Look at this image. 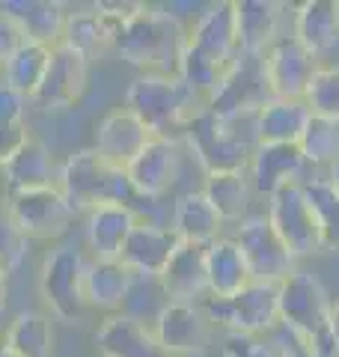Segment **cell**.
I'll return each instance as SVG.
<instances>
[{
	"label": "cell",
	"instance_id": "39",
	"mask_svg": "<svg viewBox=\"0 0 339 357\" xmlns=\"http://www.w3.org/2000/svg\"><path fill=\"white\" fill-rule=\"evenodd\" d=\"M223 357H280V349L268 337H250V333H226Z\"/></svg>",
	"mask_w": 339,
	"mask_h": 357
},
{
	"label": "cell",
	"instance_id": "10",
	"mask_svg": "<svg viewBox=\"0 0 339 357\" xmlns=\"http://www.w3.org/2000/svg\"><path fill=\"white\" fill-rule=\"evenodd\" d=\"M265 218L271 220V227L277 229V236L282 238V244H286L295 259L324 250L319 220H315L307 197H303L301 182H292L286 188H280L277 194H271Z\"/></svg>",
	"mask_w": 339,
	"mask_h": 357
},
{
	"label": "cell",
	"instance_id": "9",
	"mask_svg": "<svg viewBox=\"0 0 339 357\" xmlns=\"http://www.w3.org/2000/svg\"><path fill=\"white\" fill-rule=\"evenodd\" d=\"M86 259L81 250L75 248H56L45 256L42 274H39V289L45 304L51 312L63 321H75L84 316L86 310Z\"/></svg>",
	"mask_w": 339,
	"mask_h": 357
},
{
	"label": "cell",
	"instance_id": "42",
	"mask_svg": "<svg viewBox=\"0 0 339 357\" xmlns=\"http://www.w3.org/2000/svg\"><path fill=\"white\" fill-rule=\"evenodd\" d=\"M21 42H24V39H21V33L9 24L6 18H0V75H3V66L9 60V54H13Z\"/></svg>",
	"mask_w": 339,
	"mask_h": 357
},
{
	"label": "cell",
	"instance_id": "32",
	"mask_svg": "<svg viewBox=\"0 0 339 357\" xmlns=\"http://www.w3.org/2000/svg\"><path fill=\"white\" fill-rule=\"evenodd\" d=\"M51 51L48 45L42 42H21L18 48L9 54V60L3 66V75H0V81L9 84L13 89H18L21 96L33 98V93L39 89L45 72H48V63H51Z\"/></svg>",
	"mask_w": 339,
	"mask_h": 357
},
{
	"label": "cell",
	"instance_id": "17",
	"mask_svg": "<svg viewBox=\"0 0 339 357\" xmlns=\"http://www.w3.org/2000/svg\"><path fill=\"white\" fill-rule=\"evenodd\" d=\"M0 18H6L21 33V39L42 42L54 48V45L63 42L69 6L56 3V0H3L0 3Z\"/></svg>",
	"mask_w": 339,
	"mask_h": 357
},
{
	"label": "cell",
	"instance_id": "20",
	"mask_svg": "<svg viewBox=\"0 0 339 357\" xmlns=\"http://www.w3.org/2000/svg\"><path fill=\"white\" fill-rule=\"evenodd\" d=\"M126 173L140 197L158 199L161 194H167L179 176V140L152 137L137 158L126 167Z\"/></svg>",
	"mask_w": 339,
	"mask_h": 357
},
{
	"label": "cell",
	"instance_id": "40",
	"mask_svg": "<svg viewBox=\"0 0 339 357\" xmlns=\"http://www.w3.org/2000/svg\"><path fill=\"white\" fill-rule=\"evenodd\" d=\"M30 107V98L18 89L0 81V126H24V114Z\"/></svg>",
	"mask_w": 339,
	"mask_h": 357
},
{
	"label": "cell",
	"instance_id": "44",
	"mask_svg": "<svg viewBox=\"0 0 339 357\" xmlns=\"http://www.w3.org/2000/svg\"><path fill=\"white\" fill-rule=\"evenodd\" d=\"M6 304H9V283H6V274L0 271V316H3Z\"/></svg>",
	"mask_w": 339,
	"mask_h": 357
},
{
	"label": "cell",
	"instance_id": "18",
	"mask_svg": "<svg viewBox=\"0 0 339 357\" xmlns=\"http://www.w3.org/2000/svg\"><path fill=\"white\" fill-rule=\"evenodd\" d=\"M93 342L101 357H167L152 328L128 312L105 316L93 333Z\"/></svg>",
	"mask_w": 339,
	"mask_h": 357
},
{
	"label": "cell",
	"instance_id": "7",
	"mask_svg": "<svg viewBox=\"0 0 339 357\" xmlns=\"http://www.w3.org/2000/svg\"><path fill=\"white\" fill-rule=\"evenodd\" d=\"M322 66L292 33H280L262 54V77L268 98H289V102H307L310 84Z\"/></svg>",
	"mask_w": 339,
	"mask_h": 357
},
{
	"label": "cell",
	"instance_id": "41",
	"mask_svg": "<svg viewBox=\"0 0 339 357\" xmlns=\"http://www.w3.org/2000/svg\"><path fill=\"white\" fill-rule=\"evenodd\" d=\"M27 134H30L27 126H0V167L21 146V140H24Z\"/></svg>",
	"mask_w": 339,
	"mask_h": 357
},
{
	"label": "cell",
	"instance_id": "28",
	"mask_svg": "<svg viewBox=\"0 0 339 357\" xmlns=\"http://www.w3.org/2000/svg\"><path fill=\"white\" fill-rule=\"evenodd\" d=\"M137 220L140 218L126 206H98L86 211V244L96 259H119Z\"/></svg>",
	"mask_w": 339,
	"mask_h": 357
},
{
	"label": "cell",
	"instance_id": "26",
	"mask_svg": "<svg viewBox=\"0 0 339 357\" xmlns=\"http://www.w3.org/2000/svg\"><path fill=\"white\" fill-rule=\"evenodd\" d=\"M134 280H137V274H134L128 265H122L119 259L86 262V280H84L86 307L105 310L107 316L122 312V307H126V301L131 295Z\"/></svg>",
	"mask_w": 339,
	"mask_h": 357
},
{
	"label": "cell",
	"instance_id": "8",
	"mask_svg": "<svg viewBox=\"0 0 339 357\" xmlns=\"http://www.w3.org/2000/svg\"><path fill=\"white\" fill-rule=\"evenodd\" d=\"M235 244H239V250L247 262L250 280L256 283L280 286L298 268V259L289 253V248L282 244V238L277 236V229L271 227V220L265 215H247L239 223Z\"/></svg>",
	"mask_w": 339,
	"mask_h": 357
},
{
	"label": "cell",
	"instance_id": "24",
	"mask_svg": "<svg viewBox=\"0 0 339 357\" xmlns=\"http://www.w3.org/2000/svg\"><path fill=\"white\" fill-rule=\"evenodd\" d=\"M235 39L239 54L262 57L271 42L280 36V3L274 0H235Z\"/></svg>",
	"mask_w": 339,
	"mask_h": 357
},
{
	"label": "cell",
	"instance_id": "11",
	"mask_svg": "<svg viewBox=\"0 0 339 357\" xmlns=\"http://www.w3.org/2000/svg\"><path fill=\"white\" fill-rule=\"evenodd\" d=\"M6 206L13 211L15 223L21 232L33 241V238H60L69 232L75 223L77 211L69 206V199L63 197L60 188H36V191H15L6 194Z\"/></svg>",
	"mask_w": 339,
	"mask_h": 357
},
{
	"label": "cell",
	"instance_id": "12",
	"mask_svg": "<svg viewBox=\"0 0 339 357\" xmlns=\"http://www.w3.org/2000/svg\"><path fill=\"white\" fill-rule=\"evenodd\" d=\"M152 333L167 357H202L211 349V321L199 304H170L152 321Z\"/></svg>",
	"mask_w": 339,
	"mask_h": 357
},
{
	"label": "cell",
	"instance_id": "29",
	"mask_svg": "<svg viewBox=\"0 0 339 357\" xmlns=\"http://www.w3.org/2000/svg\"><path fill=\"white\" fill-rule=\"evenodd\" d=\"M312 110L307 102L268 98L256 110V143H301Z\"/></svg>",
	"mask_w": 339,
	"mask_h": 357
},
{
	"label": "cell",
	"instance_id": "3",
	"mask_svg": "<svg viewBox=\"0 0 339 357\" xmlns=\"http://www.w3.org/2000/svg\"><path fill=\"white\" fill-rule=\"evenodd\" d=\"M280 295V325L301 340L315 357H339V345L331 333L333 301L324 283L312 271L295 268L277 286Z\"/></svg>",
	"mask_w": 339,
	"mask_h": 357
},
{
	"label": "cell",
	"instance_id": "15",
	"mask_svg": "<svg viewBox=\"0 0 339 357\" xmlns=\"http://www.w3.org/2000/svg\"><path fill=\"white\" fill-rule=\"evenodd\" d=\"M188 45L202 57L218 63L220 69H232L239 60V39H235V9L229 0L206 6L188 30Z\"/></svg>",
	"mask_w": 339,
	"mask_h": 357
},
{
	"label": "cell",
	"instance_id": "35",
	"mask_svg": "<svg viewBox=\"0 0 339 357\" xmlns=\"http://www.w3.org/2000/svg\"><path fill=\"white\" fill-rule=\"evenodd\" d=\"M298 146L307 167H331L339 158V119L312 114Z\"/></svg>",
	"mask_w": 339,
	"mask_h": 357
},
{
	"label": "cell",
	"instance_id": "21",
	"mask_svg": "<svg viewBox=\"0 0 339 357\" xmlns=\"http://www.w3.org/2000/svg\"><path fill=\"white\" fill-rule=\"evenodd\" d=\"M6 178V194L15 191H36V188H54L60 178V164L54 161L51 149L39 137L27 134L21 146L9 155L6 164L0 167Z\"/></svg>",
	"mask_w": 339,
	"mask_h": 357
},
{
	"label": "cell",
	"instance_id": "43",
	"mask_svg": "<svg viewBox=\"0 0 339 357\" xmlns=\"http://www.w3.org/2000/svg\"><path fill=\"white\" fill-rule=\"evenodd\" d=\"M274 331L280 333V337H286V342H274V340H271V342H274L277 349H280V357H315V354L307 349V345H303L301 340L292 337V333H289L286 328H282V325H277Z\"/></svg>",
	"mask_w": 339,
	"mask_h": 357
},
{
	"label": "cell",
	"instance_id": "31",
	"mask_svg": "<svg viewBox=\"0 0 339 357\" xmlns=\"http://www.w3.org/2000/svg\"><path fill=\"white\" fill-rule=\"evenodd\" d=\"M3 345H6V351L15 357H51L54 354L51 319L36 310L18 312L3 333Z\"/></svg>",
	"mask_w": 339,
	"mask_h": 357
},
{
	"label": "cell",
	"instance_id": "33",
	"mask_svg": "<svg viewBox=\"0 0 339 357\" xmlns=\"http://www.w3.org/2000/svg\"><path fill=\"white\" fill-rule=\"evenodd\" d=\"M202 194L218 208L223 223H241L247 218V208H250L253 188L247 173H209Z\"/></svg>",
	"mask_w": 339,
	"mask_h": 357
},
{
	"label": "cell",
	"instance_id": "45",
	"mask_svg": "<svg viewBox=\"0 0 339 357\" xmlns=\"http://www.w3.org/2000/svg\"><path fill=\"white\" fill-rule=\"evenodd\" d=\"M324 178H327V182H331V188H333V191L339 194V158H336L331 167H327V176H324Z\"/></svg>",
	"mask_w": 339,
	"mask_h": 357
},
{
	"label": "cell",
	"instance_id": "19",
	"mask_svg": "<svg viewBox=\"0 0 339 357\" xmlns=\"http://www.w3.org/2000/svg\"><path fill=\"white\" fill-rule=\"evenodd\" d=\"M167 301L179 304H202L209 298V274H206V248L179 241L176 253L161 274H158Z\"/></svg>",
	"mask_w": 339,
	"mask_h": 357
},
{
	"label": "cell",
	"instance_id": "6",
	"mask_svg": "<svg viewBox=\"0 0 339 357\" xmlns=\"http://www.w3.org/2000/svg\"><path fill=\"white\" fill-rule=\"evenodd\" d=\"M202 312L214 325L226 328V333H250V337H268L280 325V295L277 286L250 280L232 298H206Z\"/></svg>",
	"mask_w": 339,
	"mask_h": 357
},
{
	"label": "cell",
	"instance_id": "47",
	"mask_svg": "<svg viewBox=\"0 0 339 357\" xmlns=\"http://www.w3.org/2000/svg\"><path fill=\"white\" fill-rule=\"evenodd\" d=\"M6 354V345H3V337H0V357Z\"/></svg>",
	"mask_w": 339,
	"mask_h": 357
},
{
	"label": "cell",
	"instance_id": "22",
	"mask_svg": "<svg viewBox=\"0 0 339 357\" xmlns=\"http://www.w3.org/2000/svg\"><path fill=\"white\" fill-rule=\"evenodd\" d=\"M176 248H179V238L170 227L137 220V227L131 229L126 248L119 253V262L128 265L137 277H158L167 268Z\"/></svg>",
	"mask_w": 339,
	"mask_h": 357
},
{
	"label": "cell",
	"instance_id": "23",
	"mask_svg": "<svg viewBox=\"0 0 339 357\" xmlns=\"http://www.w3.org/2000/svg\"><path fill=\"white\" fill-rule=\"evenodd\" d=\"M152 137H155V134L146 128L143 122L131 114V110L119 107V110H110V114L98 122V128H96V149L105 155L110 164L128 167L143 152V146Z\"/></svg>",
	"mask_w": 339,
	"mask_h": 357
},
{
	"label": "cell",
	"instance_id": "30",
	"mask_svg": "<svg viewBox=\"0 0 339 357\" xmlns=\"http://www.w3.org/2000/svg\"><path fill=\"white\" fill-rule=\"evenodd\" d=\"M206 274L211 298H232L250 283V271L235 238H218L206 248Z\"/></svg>",
	"mask_w": 339,
	"mask_h": 357
},
{
	"label": "cell",
	"instance_id": "14",
	"mask_svg": "<svg viewBox=\"0 0 339 357\" xmlns=\"http://www.w3.org/2000/svg\"><path fill=\"white\" fill-rule=\"evenodd\" d=\"M265 102H268V89L262 77V57H244V54H239L232 69L223 75L218 93L209 98L206 110L226 119V116L253 114Z\"/></svg>",
	"mask_w": 339,
	"mask_h": 357
},
{
	"label": "cell",
	"instance_id": "2",
	"mask_svg": "<svg viewBox=\"0 0 339 357\" xmlns=\"http://www.w3.org/2000/svg\"><path fill=\"white\" fill-rule=\"evenodd\" d=\"M185 48L188 30L179 24V18L161 6L146 3H137L116 39V51L122 60L140 66V69H146V75L164 77H179Z\"/></svg>",
	"mask_w": 339,
	"mask_h": 357
},
{
	"label": "cell",
	"instance_id": "46",
	"mask_svg": "<svg viewBox=\"0 0 339 357\" xmlns=\"http://www.w3.org/2000/svg\"><path fill=\"white\" fill-rule=\"evenodd\" d=\"M331 333H333V340L339 345V298L333 301V310H331Z\"/></svg>",
	"mask_w": 339,
	"mask_h": 357
},
{
	"label": "cell",
	"instance_id": "34",
	"mask_svg": "<svg viewBox=\"0 0 339 357\" xmlns=\"http://www.w3.org/2000/svg\"><path fill=\"white\" fill-rule=\"evenodd\" d=\"M303 197L312 208L322 229V248L339 253V194L331 188L327 178H303Z\"/></svg>",
	"mask_w": 339,
	"mask_h": 357
},
{
	"label": "cell",
	"instance_id": "36",
	"mask_svg": "<svg viewBox=\"0 0 339 357\" xmlns=\"http://www.w3.org/2000/svg\"><path fill=\"white\" fill-rule=\"evenodd\" d=\"M226 72L229 69H220L218 63H211L209 57H202L199 51H194L188 45L185 54H182V66H179V81H182L199 102L209 105V98L218 93V86H220Z\"/></svg>",
	"mask_w": 339,
	"mask_h": 357
},
{
	"label": "cell",
	"instance_id": "38",
	"mask_svg": "<svg viewBox=\"0 0 339 357\" xmlns=\"http://www.w3.org/2000/svg\"><path fill=\"white\" fill-rule=\"evenodd\" d=\"M307 105L312 114L339 119V66H322L315 72L307 93Z\"/></svg>",
	"mask_w": 339,
	"mask_h": 357
},
{
	"label": "cell",
	"instance_id": "5",
	"mask_svg": "<svg viewBox=\"0 0 339 357\" xmlns=\"http://www.w3.org/2000/svg\"><path fill=\"white\" fill-rule=\"evenodd\" d=\"M126 110H131L155 137L179 140L188 122L206 110V102H199L179 77L140 75L126 93Z\"/></svg>",
	"mask_w": 339,
	"mask_h": 357
},
{
	"label": "cell",
	"instance_id": "4",
	"mask_svg": "<svg viewBox=\"0 0 339 357\" xmlns=\"http://www.w3.org/2000/svg\"><path fill=\"white\" fill-rule=\"evenodd\" d=\"M241 126H256V110L241 116H214L202 110L188 122L182 137L190 152L197 155L199 167L209 173H244L250 167V155L256 149V134L241 131Z\"/></svg>",
	"mask_w": 339,
	"mask_h": 357
},
{
	"label": "cell",
	"instance_id": "16",
	"mask_svg": "<svg viewBox=\"0 0 339 357\" xmlns=\"http://www.w3.org/2000/svg\"><path fill=\"white\" fill-rule=\"evenodd\" d=\"M307 170L310 167L298 143H256L250 155V188L271 197L292 182H303Z\"/></svg>",
	"mask_w": 339,
	"mask_h": 357
},
{
	"label": "cell",
	"instance_id": "25",
	"mask_svg": "<svg viewBox=\"0 0 339 357\" xmlns=\"http://www.w3.org/2000/svg\"><path fill=\"white\" fill-rule=\"evenodd\" d=\"M170 229L176 232V238L182 244L209 248L211 241L220 238L223 218L218 215V208L209 203L202 191H188L173 203V211H170Z\"/></svg>",
	"mask_w": 339,
	"mask_h": 357
},
{
	"label": "cell",
	"instance_id": "37",
	"mask_svg": "<svg viewBox=\"0 0 339 357\" xmlns=\"http://www.w3.org/2000/svg\"><path fill=\"white\" fill-rule=\"evenodd\" d=\"M27 253H30V238L15 223L6 199H0V271L6 277L18 271L21 262L27 259Z\"/></svg>",
	"mask_w": 339,
	"mask_h": 357
},
{
	"label": "cell",
	"instance_id": "13",
	"mask_svg": "<svg viewBox=\"0 0 339 357\" xmlns=\"http://www.w3.org/2000/svg\"><path fill=\"white\" fill-rule=\"evenodd\" d=\"M86 77H89V63L81 54H75L72 48H66V45H54L48 72H45L39 89L33 93L30 105L45 110V114L69 110L84 98Z\"/></svg>",
	"mask_w": 339,
	"mask_h": 357
},
{
	"label": "cell",
	"instance_id": "27",
	"mask_svg": "<svg viewBox=\"0 0 339 357\" xmlns=\"http://www.w3.org/2000/svg\"><path fill=\"white\" fill-rule=\"evenodd\" d=\"M292 36L315 60L331 54L339 42V0H307V3H301L295 13V24H292Z\"/></svg>",
	"mask_w": 339,
	"mask_h": 357
},
{
	"label": "cell",
	"instance_id": "1",
	"mask_svg": "<svg viewBox=\"0 0 339 357\" xmlns=\"http://www.w3.org/2000/svg\"><path fill=\"white\" fill-rule=\"evenodd\" d=\"M56 188L63 191V197L69 199V206L77 211V215H81V211H93L98 206H126L140 220L164 223L155 211L158 199L140 197L137 191H134L126 167L110 164L96 146L93 149H77L60 164Z\"/></svg>",
	"mask_w": 339,
	"mask_h": 357
}]
</instances>
